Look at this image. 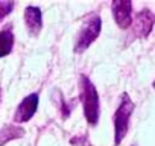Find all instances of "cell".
Listing matches in <instances>:
<instances>
[{
  "label": "cell",
  "mask_w": 155,
  "mask_h": 146,
  "mask_svg": "<svg viewBox=\"0 0 155 146\" xmlns=\"http://www.w3.org/2000/svg\"><path fill=\"white\" fill-rule=\"evenodd\" d=\"M155 25V15L152 11L149 9H141L140 12H137L135 18L132 20V35L137 38H146Z\"/></svg>",
  "instance_id": "cell-4"
},
{
  "label": "cell",
  "mask_w": 155,
  "mask_h": 146,
  "mask_svg": "<svg viewBox=\"0 0 155 146\" xmlns=\"http://www.w3.org/2000/svg\"><path fill=\"white\" fill-rule=\"evenodd\" d=\"M132 146H135V144H132Z\"/></svg>",
  "instance_id": "cell-12"
},
{
  "label": "cell",
  "mask_w": 155,
  "mask_h": 146,
  "mask_svg": "<svg viewBox=\"0 0 155 146\" xmlns=\"http://www.w3.org/2000/svg\"><path fill=\"white\" fill-rule=\"evenodd\" d=\"M134 102L131 101L129 95L128 93H122L120 96V102H119V107L114 113V143L116 146L120 144L123 141V138L126 137L128 134V129H129V119L134 113Z\"/></svg>",
  "instance_id": "cell-2"
},
{
  "label": "cell",
  "mask_w": 155,
  "mask_h": 146,
  "mask_svg": "<svg viewBox=\"0 0 155 146\" xmlns=\"http://www.w3.org/2000/svg\"><path fill=\"white\" fill-rule=\"evenodd\" d=\"M14 9V2H0V23L3 22L5 17H8L11 14V11Z\"/></svg>",
  "instance_id": "cell-10"
},
{
  "label": "cell",
  "mask_w": 155,
  "mask_h": 146,
  "mask_svg": "<svg viewBox=\"0 0 155 146\" xmlns=\"http://www.w3.org/2000/svg\"><path fill=\"white\" fill-rule=\"evenodd\" d=\"M25 23L31 37H38L43 29V15L38 6H28L25 9Z\"/></svg>",
  "instance_id": "cell-7"
},
{
  "label": "cell",
  "mask_w": 155,
  "mask_h": 146,
  "mask_svg": "<svg viewBox=\"0 0 155 146\" xmlns=\"http://www.w3.org/2000/svg\"><path fill=\"white\" fill-rule=\"evenodd\" d=\"M38 95L37 93H32L29 96H26L20 105L17 107L15 110V114H14V122L15 123H25V122H29L32 119V116L37 113V108H38Z\"/></svg>",
  "instance_id": "cell-6"
},
{
  "label": "cell",
  "mask_w": 155,
  "mask_h": 146,
  "mask_svg": "<svg viewBox=\"0 0 155 146\" xmlns=\"http://www.w3.org/2000/svg\"><path fill=\"white\" fill-rule=\"evenodd\" d=\"M25 135V129L17 125H6L0 129V146H3L9 140H15Z\"/></svg>",
  "instance_id": "cell-9"
},
{
  "label": "cell",
  "mask_w": 155,
  "mask_h": 146,
  "mask_svg": "<svg viewBox=\"0 0 155 146\" xmlns=\"http://www.w3.org/2000/svg\"><path fill=\"white\" fill-rule=\"evenodd\" d=\"M14 47V32L12 26H6L0 31V58L8 56Z\"/></svg>",
  "instance_id": "cell-8"
},
{
  "label": "cell",
  "mask_w": 155,
  "mask_h": 146,
  "mask_svg": "<svg viewBox=\"0 0 155 146\" xmlns=\"http://www.w3.org/2000/svg\"><path fill=\"white\" fill-rule=\"evenodd\" d=\"M102 29V20L97 14H91L87 17V20L84 22L79 34L76 37L74 41V52L76 53H82L85 52L99 37Z\"/></svg>",
  "instance_id": "cell-3"
},
{
  "label": "cell",
  "mask_w": 155,
  "mask_h": 146,
  "mask_svg": "<svg viewBox=\"0 0 155 146\" xmlns=\"http://www.w3.org/2000/svg\"><path fill=\"white\" fill-rule=\"evenodd\" d=\"M153 88H155V82H153Z\"/></svg>",
  "instance_id": "cell-11"
},
{
  "label": "cell",
  "mask_w": 155,
  "mask_h": 146,
  "mask_svg": "<svg viewBox=\"0 0 155 146\" xmlns=\"http://www.w3.org/2000/svg\"><path fill=\"white\" fill-rule=\"evenodd\" d=\"M79 90H81V102L84 107V116L87 122L91 126H94L99 122V113H101L99 93L96 90V85L90 81L88 76L82 75L79 79Z\"/></svg>",
  "instance_id": "cell-1"
},
{
  "label": "cell",
  "mask_w": 155,
  "mask_h": 146,
  "mask_svg": "<svg viewBox=\"0 0 155 146\" xmlns=\"http://www.w3.org/2000/svg\"><path fill=\"white\" fill-rule=\"evenodd\" d=\"M113 17L120 29H128L132 25V3L129 0H114L111 3Z\"/></svg>",
  "instance_id": "cell-5"
}]
</instances>
